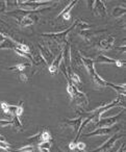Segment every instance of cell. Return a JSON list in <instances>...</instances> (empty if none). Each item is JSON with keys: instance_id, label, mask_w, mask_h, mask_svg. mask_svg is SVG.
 <instances>
[{"instance_id": "1", "label": "cell", "mask_w": 126, "mask_h": 152, "mask_svg": "<svg viewBox=\"0 0 126 152\" xmlns=\"http://www.w3.org/2000/svg\"><path fill=\"white\" fill-rule=\"evenodd\" d=\"M75 25H76V21L74 22V23L72 24L70 27H68L67 29L63 30V31L47 32V34H42L41 36H42V37H47V38H49V39H52V40H54L59 45H63V46H65V45L68 43L67 42L68 34H69V32L71 31L73 28H75Z\"/></svg>"}, {"instance_id": "2", "label": "cell", "mask_w": 126, "mask_h": 152, "mask_svg": "<svg viewBox=\"0 0 126 152\" xmlns=\"http://www.w3.org/2000/svg\"><path fill=\"white\" fill-rule=\"evenodd\" d=\"M18 7L25 11H37L40 7H44L52 3L53 1H17Z\"/></svg>"}, {"instance_id": "3", "label": "cell", "mask_w": 126, "mask_h": 152, "mask_svg": "<svg viewBox=\"0 0 126 152\" xmlns=\"http://www.w3.org/2000/svg\"><path fill=\"white\" fill-rule=\"evenodd\" d=\"M120 137H121V135H120L119 133H115L113 137H111L109 139H107L106 141L102 144V145H100L98 148H96V149L92 150L91 152H105V151H107V150L111 149V148L115 146L116 142L119 141Z\"/></svg>"}, {"instance_id": "4", "label": "cell", "mask_w": 126, "mask_h": 152, "mask_svg": "<svg viewBox=\"0 0 126 152\" xmlns=\"http://www.w3.org/2000/svg\"><path fill=\"white\" fill-rule=\"evenodd\" d=\"M123 115V112L119 113V114L115 115V116L111 117H107V118L104 119H100L98 122L95 124L96 128H102V127H111L113 125H115L117 123V121L121 118V116Z\"/></svg>"}, {"instance_id": "5", "label": "cell", "mask_w": 126, "mask_h": 152, "mask_svg": "<svg viewBox=\"0 0 126 152\" xmlns=\"http://www.w3.org/2000/svg\"><path fill=\"white\" fill-rule=\"evenodd\" d=\"M62 53H63V63L65 65L66 69H67L68 72L71 71V46H70L69 43L64 46L63 50H62Z\"/></svg>"}, {"instance_id": "6", "label": "cell", "mask_w": 126, "mask_h": 152, "mask_svg": "<svg viewBox=\"0 0 126 152\" xmlns=\"http://www.w3.org/2000/svg\"><path fill=\"white\" fill-rule=\"evenodd\" d=\"M38 48H39V52H40L41 56H42L43 58H44V61H46L47 66L48 65L50 66L51 63L53 61V59H54L51 50L48 48V47L43 46V45H41V44H38Z\"/></svg>"}, {"instance_id": "7", "label": "cell", "mask_w": 126, "mask_h": 152, "mask_svg": "<svg viewBox=\"0 0 126 152\" xmlns=\"http://www.w3.org/2000/svg\"><path fill=\"white\" fill-rule=\"evenodd\" d=\"M92 12L95 16H100V17H106L107 16L105 3L101 0H95L94 7H93Z\"/></svg>"}, {"instance_id": "8", "label": "cell", "mask_w": 126, "mask_h": 152, "mask_svg": "<svg viewBox=\"0 0 126 152\" xmlns=\"http://www.w3.org/2000/svg\"><path fill=\"white\" fill-rule=\"evenodd\" d=\"M104 31H106V29H99V30L86 29V30H81V31H78V34H79V36L81 37V38H84V40L90 41L92 38L99 36V34H103Z\"/></svg>"}, {"instance_id": "9", "label": "cell", "mask_w": 126, "mask_h": 152, "mask_svg": "<svg viewBox=\"0 0 126 152\" xmlns=\"http://www.w3.org/2000/svg\"><path fill=\"white\" fill-rule=\"evenodd\" d=\"M114 42H115V38L114 37H107V38L100 40V42L98 44V48L103 51L111 50L114 47Z\"/></svg>"}, {"instance_id": "10", "label": "cell", "mask_w": 126, "mask_h": 152, "mask_svg": "<svg viewBox=\"0 0 126 152\" xmlns=\"http://www.w3.org/2000/svg\"><path fill=\"white\" fill-rule=\"evenodd\" d=\"M113 132V128L111 127H102V128H96L95 130L91 131V132L86 133V137H99V135H107L111 134Z\"/></svg>"}, {"instance_id": "11", "label": "cell", "mask_w": 126, "mask_h": 152, "mask_svg": "<svg viewBox=\"0 0 126 152\" xmlns=\"http://www.w3.org/2000/svg\"><path fill=\"white\" fill-rule=\"evenodd\" d=\"M81 122H82V117H78L76 119H64V123L67 126H70L71 128H73L74 132H77L78 131Z\"/></svg>"}, {"instance_id": "12", "label": "cell", "mask_w": 126, "mask_h": 152, "mask_svg": "<svg viewBox=\"0 0 126 152\" xmlns=\"http://www.w3.org/2000/svg\"><path fill=\"white\" fill-rule=\"evenodd\" d=\"M62 61H63V53H62V51H61V52L56 55V57L53 59V61L51 63V65L49 66V72H50L51 74L56 73L57 70L59 69V66H61Z\"/></svg>"}, {"instance_id": "13", "label": "cell", "mask_w": 126, "mask_h": 152, "mask_svg": "<svg viewBox=\"0 0 126 152\" xmlns=\"http://www.w3.org/2000/svg\"><path fill=\"white\" fill-rule=\"evenodd\" d=\"M80 56V58H81V63L84 64V66L86 67V69L88 70V72H89V74H93L94 73L96 70H95V63H94V61H93L92 58H89V57H86V56H84L82 54H80L79 55Z\"/></svg>"}, {"instance_id": "14", "label": "cell", "mask_w": 126, "mask_h": 152, "mask_svg": "<svg viewBox=\"0 0 126 152\" xmlns=\"http://www.w3.org/2000/svg\"><path fill=\"white\" fill-rule=\"evenodd\" d=\"M91 77H92V80H93V83H94L95 87H97L98 89H103V88L106 87V81H105L96 71L93 74H91Z\"/></svg>"}, {"instance_id": "15", "label": "cell", "mask_w": 126, "mask_h": 152, "mask_svg": "<svg viewBox=\"0 0 126 152\" xmlns=\"http://www.w3.org/2000/svg\"><path fill=\"white\" fill-rule=\"evenodd\" d=\"M126 14V7L125 5H117L113 9V12H111V16L116 19H119V18L125 16Z\"/></svg>"}, {"instance_id": "16", "label": "cell", "mask_w": 126, "mask_h": 152, "mask_svg": "<svg viewBox=\"0 0 126 152\" xmlns=\"http://www.w3.org/2000/svg\"><path fill=\"white\" fill-rule=\"evenodd\" d=\"M117 59L111 58V57L106 56L104 54H99L98 56L96 57V59L94 61V63L96 64H108V65H113V64H116Z\"/></svg>"}, {"instance_id": "17", "label": "cell", "mask_w": 126, "mask_h": 152, "mask_svg": "<svg viewBox=\"0 0 126 152\" xmlns=\"http://www.w3.org/2000/svg\"><path fill=\"white\" fill-rule=\"evenodd\" d=\"M106 87H109V88H111L113 90H115V91L118 93V95L125 96V94H126L125 83H124V85H122V86H117V85H115V83H111L106 81Z\"/></svg>"}, {"instance_id": "18", "label": "cell", "mask_w": 126, "mask_h": 152, "mask_svg": "<svg viewBox=\"0 0 126 152\" xmlns=\"http://www.w3.org/2000/svg\"><path fill=\"white\" fill-rule=\"evenodd\" d=\"M32 63H34L36 66H38V67H41V66H43V67H46V66H47L46 61H45L44 58L41 56L40 52H36L34 55H32Z\"/></svg>"}, {"instance_id": "19", "label": "cell", "mask_w": 126, "mask_h": 152, "mask_svg": "<svg viewBox=\"0 0 126 152\" xmlns=\"http://www.w3.org/2000/svg\"><path fill=\"white\" fill-rule=\"evenodd\" d=\"M30 66H32L30 61H28V63H21V64H18V65L14 66V67L7 68V70H10V71H19L20 73H21L26 67H30Z\"/></svg>"}, {"instance_id": "20", "label": "cell", "mask_w": 126, "mask_h": 152, "mask_svg": "<svg viewBox=\"0 0 126 152\" xmlns=\"http://www.w3.org/2000/svg\"><path fill=\"white\" fill-rule=\"evenodd\" d=\"M34 23V19H32L30 16H25L21 19V21L19 22L20 26L21 27H28V26H32Z\"/></svg>"}, {"instance_id": "21", "label": "cell", "mask_w": 126, "mask_h": 152, "mask_svg": "<svg viewBox=\"0 0 126 152\" xmlns=\"http://www.w3.org/2000/svg\"><path fill=\"white\" fill-rule=\"evenodd\" d=\"M12 125L14 126V128L18 131H22V123H21V120L18 116H13L12 118Z\"/></svg>"}, {"instance_id": "22", "label": "cell", "mask_w": 126, "mask_h": 152, "mask_svg": "<svg viewBox=\"0 0 126 152\" xmlns=\"http://www.w3.org/2000/svg\"><path fill=\"white\" fill-rule=\"evenodd\" d=\"M77 3V1L76 0H74V1H72L70 4H68L67 7H65V9L63 10V12H61V13L59 14V16L56 17V19H59V17H63L64 15H66V14H70V12H71V10L73 9L74 7H75V4Z\"/></svg>"}, {"instance_id": "23", "label": "cell", "mask_w": 126, "mask_h": 152, "mask_svg": "<svg viewBox=\"0 0 126 152\" xmlns=\"http://www.w3.org/2000/svg\"><path fill=\"white\" fill-rule=\"evenodd\" d=\"M75 27H77L78 31H81V30H86V29H90L91 25L88 24L86 22L82 21V20H76V25Z\"/></svg>"}, {"instance_id": "24", "label": "cell", "mask_w": 126, "mask_h": 152, "mask_svg": "<svg viewBox=\"0 0 126 152\" xmlns=\"http://www.w3.org/2000/svg\"><path fill=\"white\" fill-rule=\"evenodd\" d=\"M14 51H15V52L17 53V54L21 55V56L25 57V58L29 59L30 61H32V55L30 54L29 52H24V51H22V50H20V49H18L17 47H16V48L14 49Z\"/></svg>"}, {"instance_id": "25", "label": "cell", "mask_w": 126, "mask_h": 152, "mask_svg": "<svg viewBox=\"0 0 126 152\" xmlns=\"http://www.w3.org/2000/svg\"><path fill=\"white\" fill-rule=\"evenodd\" d=\"M12 152H34V146L32 145H25L23 147L19 148V149L15 150Z\"/></svg>"}, {"instance_id": "26", "label": "cell", "mask_w": 126, "mask_h": 152, "mask_svg": "<svg viewBox=\"0 0 126 152\" xmlns=\"http://www.w3.org/2000/svg\"><path fill=\"white\" fill-rule=\"evenodd\" d=\"M50 132L47 129H44V130L41 131V141H50Z\"/></svg>"}, {"instance_id": "27", "label": "cell", "mask_w": 126, "mask_h": 152, "mask_svg": "<svg viewBox=\"0 0 126 152\" xmlns=\"http://www.w3.org/2000/svg\"><path fill=\"white\" fill-rule=\"evenodd\" d=\"M38 147H39V149H40V148H43V149H49L50 150L51 143H50V141H42L38 144Z\"/></svg>"}, {"instance_id": "28", "label": "cell", "mask_w": 126, "mask_h": 152, "mask_svg": "<svg viewBox=\"0 0 126 152\" xmlns=\"http://www.w3.org/2000/svg\"><path fill=\"white\" fill-rule=\"evenodd\" d=\"M40 140H41V132H38L37 134L32 135V137L27 139V141L29 142V143H38Z\"/></svg>"}, {"instance_id": "29", "label": "cell", "mask_w": 126, "mask_h": 152, "mask_svg": "<svg viewBox=\"0 0 126 152\" xmlns=\"http://www.w3.org/2000/svg\"><path fill=\"white\" fill-rule=\"evenodd\" d=\"M17 108L18 105H9V107H7V114H11L12 117L15 116L16 112H17Z\"/></svg>"}, {"instance_id": "30", "label": "cell", "mask_w": 126, "mask_h": 152, "mask_svg": "<svg viewBox=\"0 0 126 152\" xmlns=\"http://www.w3.org/2000/svg\"><path fill=\"white\" fill-rule=\"evenodd\" d=\"M0 148L3 150H10L11 149V145L7 142H1L0 141Z\"/></svg>"}, {"instance_id": "31", "label": "cell", "mask_w": 126, "mask_h": 152, "mask_svg": "<svg viewBox=\"0 0 126 152\" xmlns=\"http://www.w3.org/2000/svg\"><path fill=\"white\" fill-rule=\"evenodd\" d=\"M7 1H0V14L5 13V10H7Z\"/></svg>"}, {"instance_id": "32", "label": "cell", "mask_w": 126, "mask_h": 152, "mask_svg": "<svg viewBox=\"0 0 126 152\" xmlns=\"http://www.w3.org/2000/svg\"><path fill=\"white\" fill-rule=\"evenodd\" d=\"M76 149L84 151V149H86V144L82 143V142H77V144H76Z\"/></svg>"}, {"instance_id": "33", "label": "cell", "mask_w": 126, "mask_h": 152, "mask_svg": "<svg viewBox=\"0 0 126 152\" xmlns=\"http://www.w3.org/2000/svg\"><path fill=\"white\" fill-rule=\"evenodd\" d=\"M22 113H23V106H22V102H21V104H19V105H18L17 112H16V116L20 117L22 115Z\"/></svg>"}, {"instance_id": "34", "label": "cell", "mask_w": 126, "mask_h": 152, "mask_svg": "<svg viewBox=\"0 0 126 152\" xmlns=\"http://www.w3.org/2000/svg\"><path fill=\"white\" fill-rule=\"evenodd\" d=\"M0 125L1 126H10V125H12V120H0Z\"/></svg>"}, {"instance_id": "35", "label": "cell", "mask_w": 126, "mask_h": 152, "mask_svg": "<svg viewBox=\"0 0 126 152\" xmlns=\"http://www.w3.org/2000/svg\"><path fill=\"white\" fill-rule=\"evenodd\" d=\"M19 78H20V80H21V81H24V83H27V81H28L27 76H26L24 73H22V72H21V73H20Z\"/></svg>"}, {"instance_id": "36", "label": "cell", "mask_w": 126, "mask_h": 152, "mask_svg": "<svg viewBox=\"0 0 126 152\" xmlns=\"http://www.w3.org/2000/svg\"><path fill=\"white\" fill-rule=\"evenodd\" d=\"M1 107H2V110L5 113V114H7V107H9V104H7L5 102H1Z\"/></svg>"}, {"instance_id": "37", "label": "cell", "mask_w": 126, "mask_h": 152, "mask_svg": "<svg viewBox=\"0 0 126 152\" xmlns=\"http://www.w3.org/2000/svg\"><path fill=\"white\" fill-rule=\"evenodd\" d=\"M94 3H95V0H89L88 1V7L93 11V7H94Z\"/></svg>"}, {"instance_id": "38", "label": "cell", "mask_w": 126, "mask_h": 152, "mask_svg": "<svg viewBox=\"0 0 126 152\" xmlns=\"http://www.w3.org/2000/svg\"><path fill=\"white\" fill-rule=\"evenodd\" d=\"M116 152H126V147H125V143L122 144V146L117 150Z\"/></svg>"}, {"instance_id": "39", "label": "cell", "mask_w": 126, "mask_h": 152, "mask_svg": "<svg viewBox=\"0 0 126 152\" xmlns=\"http://www.w3.org/2000/svg\"><path fill=\"white\" fill-rule=\"evenodd\" d=\"M63 19L66 20V21H68V20L71 19V14H66V15L63 16Z\"/></svg>"}, {"instance_id": "40", "label": "cell", "mask_w": 126, "mask_h": 152, "mask_svg": "<svg viewBox=\"0 0 126 152\" xmlns=\"http://www.w3.org/2000/svg\"><path fill=\"white\" fill-rule=\"evenodd\" d=\"M5 40H7V38H5V37L3 36V34H1V32H0V44H2V43L4 42Z\"/></svg>"}, {"instance_id": "41", "label": "cell", "mask_w": 126, "mask_h": 152, "mask_svg": "<svg viewBox=\"0 0 126 152\" xmlns=\"http://www.w3.org/2000/svg\"><path fill=\"white\" fill-rule=\"evenodd\" d=\"M69 148L71 150L75 149V148H76V143H74V142H71V143L69 144Z\"/></svg>"}, {"instance_id": "42", "label": "cell", "mask_w": 126, "mask_h": 152, "mask_svg": "<svg viewBox=\"0 0 126 152\" xmlns=\"http://www.w3.org/2000/svg\"><path fill=\"white\" fill-rule=\"evenodd\" d=\"M124 64H125V63H124V61H117L115 65H117L118 67H122V66H124Z\"/></svg>"}, {"instance_id": "43", "label": "cell", "mask_w": 126, "mask_h": 152, "mask_svg": "<svg viewBox=\"0 0 126 152\" xmlns=\"http://www.w3.org/2000/svg\"><path fill=\"white\" fill-rule=\"evenodd\" d=\"M125 48H126V47H125V45H123V46H117V47H116V49H118V50H122V51H123V52H125Z\"/></svg>"}, {"instance_id": "44", "label": "cell", "mask_w": 126, "mask_h": 152, "mask_svg": "<svg viewBox=\"0 0 126 152\" xmlns=\"http://www.w3.org/2000/svg\"><path fill=\"white\" fill-rule=\"evenodd\" d=\"M39 150H40L41 152H50V150L49 149H43V148H40Z\"/></svg>"}, {"instance_id": "45", "label": "cell", "mask_w": 126, "mask_h": 152, "mask_svg": "<svg viewBox=\"0 0 126 152\" xmlns=\"http://www.w3.org/2000/svg\"><path fill=\"white\" fill-rule=\"evenodd\" d=\"M0 141H1V142H7V141H5V137H3V135H1V134H0Z\"/></svg>"}, {"instance_id": "46", "label": "cell", "mask_w": 126, "mask_h": 152, "mask_svg": "<svg viewBox=\"0 0 126 152\" xmlns=\"http://www.w3.org/2000/svg\"><path fill=\"white\" fill-rule=\"evenodd\" d=\"M72 152H84V151H82V150H78V149H76V148H75V149L72 150Z\"/></svg>"}, {"instance_id": "47", "label": "cell", "mask_w": 126, "mask_h": 152, "mask_svg": "<svg viewBox=\"0 0 126 152\" xmlns=\"http://www.w3.org/2000/svg\"><path fill=\"white\" fill-rule=\"evenodd\" d=\"M0 23H1V24H4V25H7V23H5L4 21H2V20H0Z\"/></svg>"}, {"instance_id": "48", "label": "cell", "mask_w": 126, "mask_h": 152, "mask_svg": "<svg viewBox=\"0 0 126 152\" xmlns=\"http://www.w3.org/2000/svg\"><path fill=\"white\" fill-rule=\"evenodd\" d=\"M57 152H63V151H62V150L59 149V148H57Z\"/></svg>"}, {"instance_id": "49", "label": "cell", "mask_w": 126, "mask_h": 152, "mask_svg": "<svg viewBox=\"0 0 126 152\" xmlns=\"http://www.w3.org/2000/svg\"><path fill=\"white\" fill-rule=\"evenodd\" d=\"M9 152H11V151H9Z\"/></svg>"}]
</instances>
